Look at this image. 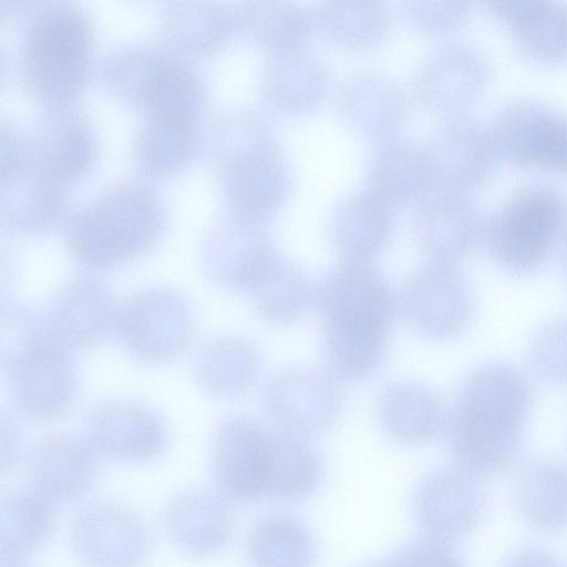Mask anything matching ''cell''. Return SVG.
Wrapping results in <instances>:
<instances>
[{
  "label": "cell",
  "instance_id": "1",
  "mask_svg": "<svg viewBox=\"0 0 567 567\" xmlns=\"http://www.w3.org/2000/svg\"><path fill=\"white\" fill-rule=\"evenodd\" d=\"M533 392L518 369L494 363L464 381L449 420L455 466L474 477L508 468L518 457Z\"/></svg>",
  "mask_w": 567,
  "mask_h": 567
},
{
  "label": "cell",
  "instance_id": "2",
  "mask_svg": "<svg viewBox=\"0 0 567 567\" xmlns=\"http://www.w3.org/2000/svg\"><path fill=\"white\" fill-rule=\"evenodd\" d=\"M329 364L334 374L362 380L382 364L398 303L370 261L346 260L319 292Z\"/></svg>",
  "mask_w": 567,
  "mask_h": 567
},
{
  "label": "cell",
  "instance_id": "3",
  "mask_svg": "<svg viewBox=\"0 0 567 567\" xmlns=\"http://www.w3.org/2000/svg\"><path fill=\"white\" fill-rule=\"evenodd\" d=\"M566 219V206L555 192L529 189L515 196L488 229L494 259L514 274H529L546 260Z\"/></svg>",
  "mask_w": 567,
  "mask_h": 567
},
{
  "label": "cell",
  "instance_id": "4",
  "mask_svg": "<svg viewBox=\"0 0 567 567\" xmlns=\"http://www.w3.org/2000/svg\"><path fill=\"white\" fill-rule=\"evenodd\" d=\"M29 69L35 87L47 97L64 100L82 86L89 63V32L84 20L70 10L43 14L32 28Z\"/></svg>",
  "mask_w": 567,
  "mask_h": 567
},
{
  "label": "cell",
  "instance_id": "5",
  "mask_svg": "<svg viewBox=\"0 0 567 567\" xmlns=\"http://www.w3.org/2000/svg\"><path fill=\"white\" fill-rule=\"evenodd\" d=\"M398 307L414 331L443 340L457 337L468 328L475 312V296L458 270L433 262L405 280Z\"/></svg>",
  "mask_w": 567,
  "mask_h": 567
},
{
  "label": "cell",
  "instance_id": "6",
  "mask_svg": "<svg viewBox=\"0 0 567 567\" xmlns=\"http://www.w3.org/2000/svg\"><path fill=\"white\" fill-rule=\"evenodd\" d=\"M484 496L476 477L457 466L436 470L420 481L413 514L424 538L449 544L480 522Z\"/></svg>",
  "mask_w": 567,
  "mask_h": 567
},
{
  "label": "cell",
  "instance_id": "7",
  "mask_svg": "<svg viewBox=\"0 0 567 567\" xmlns=\"http://www.w3.org/2000/svg\"><path fill=\"white\" fill-rule=\"evenodd\" d=\"M266 405L279 430L308 436L338 417L341 392L333 374L311 368H287L266 384Z\"/></svg>",
  "mask_w": 567,
  "mask_h": 567
},
{
  "label": "cell",
  "instance_id": "8",
  "mask_svg": "<svg viewBox=\"0 0 567 567\" xmlns=\"http://www.w3.org/2000/svg\"><path fill=\"white\" fill-rule=\"evenodd\" d=\"M157 221L158 213L150 197L134 190L117 192L82 218L76 246L87 257L113 259L148 240Z\"/></svg>",
  "mask_w": 567,
  "mask_h": 567
},
{
  "label": "cell",
  "instance_id": "9",
  "mask_svg": "<svg viewBox=\"0 0 567 567\" xmlns=\"http://www.w3.org/2000/svg\"><path fill=\"white\" fill-rule=\"evenodd\" d=\"M271 432L241 416L230 421L218 440L215 472L224 495L247 502L268 497Z\"/></svg>",
  "mask_w": 567,
  "mask_h": 567
},
{
  "label": "cell",
  "instance_id": "10",
  "mask_svg": "<svg viewBox=\"0 0 567 567\" xmlns=\"http://www.w3.org/2000/svg\"><path fill=\"white\" fill-rule=\"evenodd\" d=\"M74 542L79 555L91 567H136L147 551L141 520L109 505L90 509L79 518Z\"/></svg>",
  "mask_w": 567,
  "mask_h": 567
},
{
  "label": "cell",
  "instance_id": "11",
  "mask_svg": "<svg viewBox=\"0 0 567 567\" xmlns=\"http://www.w3.org/2000/svg\"><path fill=\"white\" fill-rule=\"evenodd\" d=\"M378 414L388 435L406 444L433 441L447 429L450 420L443 396L412 381L388 385L379 396Z\"/></svg>",
  "mask_w": 567,
  "mask_h": 567
},
{
  "label": "cell",
  "instance_id": "12",
  "mask_svg": "<svg viewBox=\"0 0 567 567\" xmlns=\"http://www.w3.org/2000/svg\"><path fill=\"white\" fill-rule=\"evenodd\" d=\"M322 462L308 436L284 430L271 432V463L268 497L301 501L320 485Z\"/></svg>",
  "mask_w": 567,
  "mask_h": 567
},
{
  "label": "cell",
  "instance_id": "13",
  "mask_svg": "<svg viewBox=\"0 0 567 567\" xmlns=\"http://www.w3.org/2000/svg\"><path fill=\"white\" fill-rule=\"evenodd\" d=\"M514 499L533 525L544 529L567 526V465L557 461L530 464L517 476Z\"/></svg>",
  "mask_w": 567,
  "mask_h": 567
},
{
  "label": "cell",
  "instance_id": "14",
  "mask_svg": "<svg viewBox=\"0 0 567 567\" xmlns=\"http://www.w3.org/2000/svg\"><path fill=\"white\" fill-rule=\"evenodd\" d=\"M392 220L385 205L373 195L344 203L334 220V240L349 261H370L386 244Z\"/></svg>",
  "mask_w": 567,
  "mask_h": 567
},
{
  "label": "cell",
  "instance_id": "15",
  "mask_svg": "<svg viewBox=\"0 0 567 567\" xmlns=\"http://www.w3.org/2000/svg\"><path fill=\"white\" fill-rule=\"evenodd\" d=\"M248 551L252 567H312L316 544L302 523L291 516L275 515L254 528Z\"/></svg>",
  "mask_w": 567,
  "mask_h": 567
},
{
  "label": "cell",
  "instance_id": "16",
  "mask_svg": "<svg viewBox=\"0 0 567 567\" xmlns=\"http://www.w3.org/2000/svg\"><path fill=\"white\" fill-rule=\"evenodd\" d=\"M508 124L507 140L518 159L567 169L566 118L544 113H525Z\"/></svg>",
  "mask_w": 567,
  "mask_h": 567
},
{
  "label": "cell",
  "instance_id": "17",
  "mask_svg": "<svg viewBox=\"0 0 567 567\" xmlns=\"http://www.w3.org/2000/svg\"><path fill=\"white\" fill-rule=\"evenodd\" d=\"M508 17L522 43L542 55L567 53V9L546 1L498 3Z\"/></svg>",
  "mask_w": 567,
  "mask_h": 567
},
{
  "label": "cell",
  "instance_id": "18",
  "mask_svg": "<svg viewBox=\"0 0 567 567\" xmlns=\"http://www.w3.org/2000/svg\"><path fill=\"white\" fill-rule=\"evenodd\" d=\"M169 524L177 542L194 551L223 546L231 530V522L223 504L209 496H193L176 503Z\"/></svg>",
  "mask_w": 567,
  "mask_h": 567
},
{
  "label": "cell",
  "instance_id": "19",
  "mask_svg": "<svg viewBox=\"0 0 567 567\" xmlns=\"http://www.w3.org/2000/svg\"><path fill=\"white\" fill-rule=\"evenodd\" d=\"M255 288L260 313L275 323L298 319L310 306L315 295L309 277L280 259Z\"/></svg>",
  "mask_w": 567,
  "mask_h": 567
},
{
  "label": "cell",
  "instance_id": "20",
  "mask_svg": "<svg viewBox=\"0 0 567 567\" xmlns=\"http://www.w3.org/2000/svg\"><path fill=\"white\" fill-rule=\"evenodd\" d=\"M197 89L185 71L174 65L156 69L147 87L154 123L187 128L197 105Z\"/></svg>",
  "mask_w": 567,
  "mask_h": 567
},
{
  "label": "cell",
  "instance_id": "21",
  "mask_svg": "<svg viewBox=\"0 0 567 567\" xmlns=\"http://www.w3.org/2000/svg\"><path fill=\"white\" fill-rule=\"evenodd\" d=\"M430 175L425 155L413 151L386 154L370 176L371 195L385 206L416 195Z\"/></svg>",
  "mask_w": 567,
  "mask_h": 567
},
{
  "label": "cell",
  "instance_id": "22",
  "mask_svg": "<svg viewBox=\"0 0 567 567\" xmlns=\"http://www.w3.org/2000/svg\"><path fill=\"white\" fill-rule=\"evenodd\" d=\"M41 496L16 494L3 503L8 527L2 530V546L9 556L33 548L51 532L52 514Z\"/></svg>",
  "mask_w": 567,
  "mask_h": 567
},
{
  "label": "cell",
  "instance_id": "23",
  "mask_svg": "<svg viewBox=\"0 0 567 567\" xmlns=\"http://www.w3.org/2000/svg\"><path fill=\"white\" fill-rule=\"evenodd\" d=\"M239 194L251 212L268 214L276 209L282 196V174L276 158L255 155L240 167Z\"/></svg>",
  "mask_w": 567,
  "mask_h": 567
},
{
  "label": "cell",
  "instance_id": "24",
  "mask_svg": "<svg viewBox=\"0 0 567 567\" xmlns=\"http://www.w3.org/2000/svg\"><path fill=\"white\" fill-rule=\"evenodd\" d=\"M535 371L547 381L567 385V318L544 326L530 350Z\"/></svg>",
  "mask_w": 567,
  "mask_h": 567
},
{
  "label": "cell",
  "instance_id": "25",
  "mask_svg": "<svg viewBox=\"0 0 567 567\" xmlns=\"http://www.w3.org/2000/svg\"><path fill=\"white\" fill-rule=\"evenodd\" d=\"M385 567H464L449 544L424 538L396 550L384 561Z\"/></svg>",
  "mask_w": 567,
  "mask_h": 567
},
{
  "label": "cell",
  "instance_id": "26",
  "mask_svg": "<svg viewBox=\"0 0 567 567\" xmlns=\"http://www.w3.org/2000/svg\"><path fill=\"white\" fill-rule=\"evenodd\" d=\"M507 567H558L556 561L539 550H525L517 554Z\"/></svg>",
  "mask_w": 567,
  "mask_h": 567
},
{
  "label": "cell",
  "instance_id": "27",
  "mask_svg": "<svg viewBox=\"0 0 567 567\" xmlns=\"http://www.w3.org/2000/svg\"><path fill=\"white\" fill-rule=\"evenodd\" d=\"M564 279H565L566 285H567V251H566V255H565V258H564Z\"/></svg>",
  "mask_w": 567,
  "mask_h": 567
},
{
  "label": "cell",
  "instance_id": "28",
  "mask_svg": "<svg viewBox=\"0 0 567 567\" xmlns=\"http://www.w3.org/2000/svg\"><path fill=\"white\" fill-rule=\"evenodd\" d=\"M367 567H385V566H384V563H380V564H373V565H370Z\"/></svg>",
  "mask_w": 567,
  "mask_h": 567
}]
</instances>
